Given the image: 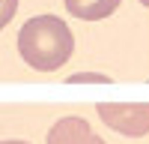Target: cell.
Segmentation results:
<instances>
[{
	"label": "cell",
	"mask_w": 149,
	"mask_h": 144,
	"mask_svg": "<svg viewBox=\"0 0 149 144\" xmlns=\"http://www.w3.org/2000/svg\"><path fill=\"white\" fill-rule=\"evenodd\" d=\"M74 36L57 15H36L18 30V51L36 72H54L72 57Z\"/></svg>",
	"instance_id": "obj_1"
},
{
	"label": "cell",
	"mask_w": 149,
	"mask_h": 144,
	"mask_svg": "<svg viewBox=\"0 0 149 144\" xmlns=\"http://www.w3.org/2000/svg\"><path fill=\"white\" fill-rule=\"evenodd\" d=\"M95 111L104 126L125 138L149 135V102H102Z\"/></svg>",
	"instance_id": "obj_2"
},
{
	"label": "cell",
	"mask_w": 149,
	"mask_h": 144,
	"mask_svg": "<svg viewBox=\"0 0 149 144\" xmlns=\"http://www.w3.org/2000/svg\"><path fill=\"white\" fill-rule=\"evenodd\" d=\"M48 144H107L84 117H63L48 129Z\"/></svg>",
	"instance_id": "obj_3"
},
{
	"label": "cell",
	"mask_w": 149,
	"mask_h": 144,
	"mask_svg": "<svg viewBox=\"0 0 149 144\" xmlns=\"http://www.w3.org/2000/svg\"><path fill=\"white\" fill-rule=\"evenodd\" d=\"M63 3H66V9L72 15L81 18V21H102L110 12H116L119 0H63Z\"/></svg>",
	"instance_id": "obj_4"
},
{
	"label": "cell",
	"mask_w": 149,
	"mask_h": 144,
	"mask_svg": "<svg viewBox=\"0 0 149 144\" xmlns=\"http://www.w3.org/2000/svg\"><path fill=\"white\" fill-rule=\"evenodd\" d=\"M69 84H110V78L104 72H78V75H69Z\"/></svg>",
	"instance_id": "obj_5"
},
{
	"label": "cell",
	"mask_w": 149,
	"mask_h": 144,
	"mask_svg": "<svg viewBox=\"0 0 149 144\" xmlns=\"http://www.w3.org/2000/svg\"><path fill=\"white\" fill-rule=\"evenodd\" d=\"M15 12H18V0H0V30L15 18Z\"/></svg>",
	"instance_id": "obj_6"
},
{
	"label": "cell",
	"mask_w": 149,
	"mask_h": 144,
	"mask_svg": "<svg viewBox=\"0 0 149 144\" xmlns=\"http://www.w3.org/2000/svg\"><path fill=\"white\" fill-rule=\"evenodd\" d=\"M0 144H30V141H0Z\"/></svg>",
	"instance_id": "obj_7"
},
{
	"label": "cell",
	"mask_w": 149,
	"mask_h": 144,
	"mask_svg": "<svg viewBox=\"0 0 149 144\" xmlns=\"http://www.w3.org/2000/svg\"><path fill=\"white\" fill-rule=\"evenodd\" d=\"M140 3H143V6H146V9H149V0H140Z\"/></svg>",
	"instance_id": "obj_8"
}]
</instances>
